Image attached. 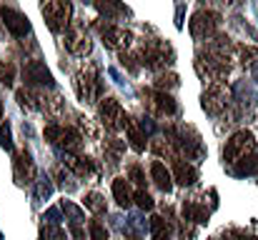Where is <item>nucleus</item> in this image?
Instances as JSON below:
<instances>
[{
  "label": "nucleus",
  "instance_id": "31",
  "mask_svg": "<svg viewBox=\"0 0 258 240\" xmlns=\"http://www.w3.org/2000/svg\"><path fill=\"white\" fill-rule=\"evenodd\" d=\"M236 50H238V60H241L243 65H248V63H256L258 50L253 48V45H238Z\"/></svg>",
  "mask_w": 258,
  "mask_h": 240
},
{
  "label": "nucleus",
  "instance_id": "21",
  "mask_svg": "<svg viewBox=\"0 0 258 240\" xmlns=\"http://www.w3.org/2000/svg\"><path fill=\"white\" fill-rule=\"evenodd\" d=\"M151 238L153 240H171V225L161 215L151 218Z\"/></svg>",
  "mask_w": 258,
  "mask_h": 240
},
{
  "label": "nucleus",
  "instance_id": "40",
  "mask_svg": "<svg viewBox=\"0 0 258 240\" xmlns=\"http://www.w3.org/2000/svg\"><path fill=\"white\" fill-rule=\"evenodd\" d=\"M71 233H73V238H76V240H83V238H86V233H83L81 223H71Z\"/></svg>",
  "mask_w": 258,
  "mask_h": 240
},
{
  "label": "nucleus",
  "instance_id": "44",
  "mask_svg": "<svg viewBox=\"0 0 258 240\" xmlns=\"http://www.w3.org/2000/svg\"><path fill=\"white\" fill-rule=\"evenodd\" d=\"M83 3H95V0H83Z\"/></svg>",
  "mask_w": 258,
  "mask_h": 240
},
{
  "label": "nucleus",
  "instance_id": "22",
  "mask_svg": "<svg viewBox=\"0 0 258 240\" xmlns=\"http://www.w3.org/2000/svg\"><path fill=\"white\" fill-rule=\"evenodd\" d=\"M125 133H128V143L133 145V150H138V153H141V150H146V145H148L146 140H148V138H146V135L141 133V128H138V125H136L133 120L128 123Z\"/></svg>",
  "mask_w": 258,
  "mask_h": 240
},
{
  "label": "nucleus",
  "instance_id": "34",
  "mask_svg": "<svg viewBox=\"0 0 258 240\" xmlns=\"http://www.w3.org/2000/svg\"><path fill=\"white\" fill-rule=\"evenodd\" d=\"M88 233H90V240H108V230H105V225H103V223H98V220H90Z\"/></svg>",
  "mask_w": 258,
  "mask_h": 240
},
{
  "label": "nucleus",
  "instance_id": "16",
  "mask_svg": "<svg viewBox=\"0 0 258 240\" xmlns=\"http://www.w3.org/2000/svg\"><path fill=\"white\" fill-rule=\"evenodd\" d=\"M173 180L178 185H193L198 180V170L190 165V163H183V160H175L173 165Z\"/></svg>",
  "mask_w": 258,
  "mask_h": 240
},
{
  "label": "nucleus",
  "instance_id": "18",
  "mask_svg": "<svg viewBox=\"0 0 258 240\" xmlns=\"http://www.w3.org/2000/svg\"><path fill=\"white\" fill-rule=\"evenodd\" d=\"M113 198H115V203H118L120 208H131V203H133V193H131L125 178H115V180H113Z\"/></svg>",
  "mask_w": 258,
  "mask_h": 240
},
{
  "label": "nucleus",
  "instance_id": "7",
  "mask_svg": "<svg viewBox=\"0 0 258 240\" xmlns=\"http://www.w3.org/2000/svg\"><path fill=\"white\" fill-rule=\"evenodd\" d=\"M218 25H221V15L216 10H198L193 18H190V35L196 40H211L216 33H218Z\"/></svg>",
  "mask_w": 258,
  "mask_h": 240
},
{
  "label": "nucleus",
  "instance_id": "39",
  "mask_svg": "<svg viewBox=\"0 0 258 240\" xmlns=\"http://www.w3.org/2000/svg\"><path fill=\"white\" fill-rule=\"evenodd\" d=\"M50 190H53V185H50L48 180H40V183H38V195H40V198H48Z\"/></svg>",
  "mask_w": 258,
  "mask_h": 240
},
{
  "label": "nucleus",
  "instance_id": "10",
  "mask_svg": "<svg viewBox=\"0 0 258 240\" xmlns=\"http://www.w3.org/2000/svg\"><path fill=\"white\" fill-rule=\"evenodd\" d=\"M0 20H3L5 30H8L10 35H15V38H23V35L30 33V23H28V18H25L20 10H15V8L3 5V8H0Z\"/></svg>",
  "mask_w": 258,
  "mask_h": 240
},
{
  "label": "nucleus",
  "instance_id": "38",
  "mask_svg": "<svg viewBox=\"0 0 258 240\" xmlns=\"http://www.w3.org/2000/svg\"><path fill=\"white\" fill-rule=\"evenodd\" d=\"M226 240H256V238L246 235L243 230H228V233H226Z\"/></svg>",
  "mask_w": 258,
  "mask_h": 240
},
{
  "label": "nucleus",
  "instance_id": "35",
  "mask_svg": "<svg viewBox=\"0 0 258 240\" xmlns=\"http://www.w3.org/2000/svg\"><path fill=\"white\" fill-rule=\"evenodd\" d=\"M0 148L13 150V138H10V125L8 123H0Z\"/></svg>",
  "mask_w": 258,
  "mask_h": 240
},
{
  "label": "nucleus",
  "instance_id": "26",
  "mask_svg": "<svg viewBox=\"0 0 258 240\" xmlns=\"http://www.w3.org/2000/svg\"><path fill=\"white\" fill-rule=\"evenodd\" d=\"M258 170V155L256 153H251V155H246L243 160H238L236 163V175H251V173H256Z\"/></svg>",
  "mask_w": 258,
  "mask_h": 240
},
{
  "label": "nucleus",
  "instance_id": "23",
  "mask_svg": "<svg viewBox=\"0 0 258 240\" xmlns=\"http://www.w3.org/2000/svg\"><path fill=\"white\" fill-rule=\"evenodd\" d=\"M151 148H153V153H156V155H166V158H171V160H175V155H178V150H175V145H173L171 140L153 138Z\"/></svg>",
  "mask_w": 258,
  "mask_h": 240
},
{
  "label": "nucleus",
  "instance_id": "9",
  "mask_svg": "<svg viewBox=\"0 0 258 240\" xmlns=\"http://www.w3.org/2000/svg\"><path fill=\"white\" fill-rule=\"evenodd\" d=\"M66 48H68V53L71 55H76V58H86L88 53L93 50V40H90V35H88L86 25H73V28H68V33H66Z\"/></svg>",
  "mask_w": 258,
  "mask_h": 240
},
{
  "label": "nucleus",
  "instance_id": "2",
  "mask_svg": "<svg viewBox=\"0 0 258 240\" xmlns=\"http://www.w3.org/2000/svg\"><path fill=\"white\" fill-rule=\"evenodd\" d=\"M231 100H233V93L226 80H213L201 95V105L208 115H221L231 105Z\"/></svg>",
  "mask_w": 258,
  "mask_h": 240
},
{
  "label": "nucleus",
  "instance_id": "19",
  "mask_svg": "<svg viewBox=\"0 0 258 240\" xmlns=\"http://www.w3.org/2000/svg\"><path fill=\"white\" fill-rule=\"evenodd\" d=\"M95 8H98V13H100V15H105L108 20L120 18V15H125V13H128L118 0H95Z\"/></svg>",
  "mask_w": 258,
  "mask_h": 240
},
{
  "label": "nucleus",
  "instance_id": "42",
  "mask_svg": "<svg viewBox=\"0 0 258 240\" xmlns=\"http://www.w3.org/2000/svg\"><path fill=\"white\" fill-rule=\"evenodd\" d=\"M253 78L258 80V63H256V65H253Z\"/></svg>",
  "mask_w": 258,
  "mask_h": 240
},
{
  "label": "nucleus",
  "instance_id": "4",
  "mask_svg": "<svg viewBox=\"0 0 258 240\" xmlns=\"http://www.w3.org/2000/svg\"><path fill=\"white\" fill-rule=\"evenodd\" d=\"M45 140H48L50 145L66 150L68 155H71V153H78L81 145H83V135H81L76 128H71V125H55V123L45 128Z\"/></svg>",
  "mask_w": 258,
  "mask_h": 240
},
{
  "label": "nucleus",
  "instance_id": "30",
  "mask_svg": "<svg viewBox=\"0 0 258 240\" xmlns=\"http://www.w3.org/2000/svg\"><path fill=\"white\" fill-rule=\"evenodd\" d=\"M13 80H15V65H13L10 60L0 63V83H3L5 88H10V85H13Z\"/></svg>",
  "mask_w": 258,
  "mask_h": 240
},
{
  "label": "nucleus",
  "instance_id": "8",
  "mask_svg": "<svg viewBox=\"0 0 258 240\" xmlns=\"http://www.w3.org/2000/svg\"><path fill=\"white\" fill-rule=\"evenodd\" d=\"M98 115L108 130H125L131 123V118L125 115V110L120 108V103L115 98H103V103L98 105Z\"/></svg>",
  "mask_w": 258,
  "mask_h": 240
},
{
  "label": "nucleus",
  "instance_id": "36",
  "mask_svg": "<svg viewBox=\"0 0 258 240\" xmlns=\"http://www.w3.org/2000/svg\"><path fill=\"white\" fill-rule=\"evenodd\" d=\"M128 178H131L138 188H143V183H146V175H143L141 165H131V168H128Z\"/></svg>",
  "mask_w": 258,
  "mask_h": 240
},
{
  "label": "nucleus",
  "instance_id": "3",
  "mask_svg": "<svg viewBox=\"0 0 258 240\" xmlns=\"http://www.w3.org/2000/svg\"><path fill=\"white\" fill-rule=\"evenodd\" d=\"M43 18L50 33H68L71 18H73V3L71 0H50L43 5Z\"/></svg>",
  "mask_w": 258,
  "mask_h": 240
},
{
  "label": "nucleus",
  "instance_id": "12",
  "mask_svg": "<svg viewBox=\"0 0 258 240\" xmlns=\"http://www.w3.org/2000/svg\"><path fill=\"white\" fill-rule=\"evenodd\" d=\"M98 30H100V35H103V43L108 45V48H113V50H125L128 45H131V40H133V33L131 30H125V28H118V25H103V23H98Z\"/></svg>",
  "mask_w": 258,
  "mask_h": 240
},
{
  "label": "nucleus",
  "instance_id": "13",
  "mask_svg": "<svg viewBox=\"0 0 258 240\" xmlns=\"http://www.w3.org/2000/svg\"><path fill=\"white\" fill-rule=\"evenodd\" d=\"M148 108H151V113H156V115H161V118L178 113V103L173 100L171 93H163V90L148 93Z\"/></svg>",
  "mask_w": 258,
  "mask_h": 240
},
{
  "label": "nucleus",
  "instance_id": "17",
  "mask_svg": "<svg viewBox=\"0 0 258 240\" xmlns=\"http://www.w3.org/2000/svg\"><path fill=\"white\" fill-rule=\"evenodd\" d=\"M151 178H153V183L163 190V193H171V188H173V175L166 170V165L163 163H153L151 165Z\"/></svg>",
  "mask_w": 258,
  "mask_h": 240
},
{
  "label": "nucleus",
  "instance_id": "25",
  "mask_svg": "<svg viewBox=\"0 0 258 240\" xmlns=\"http://www.w3.org/2000/svg\"><path fill=\"white\" fill-rule=\"evenodd\" d=\"M83 205H86L90 213H95V215H103L108 208H105V200H103V195L100 193H88L86 200H83Z\"/></svg>",
  "mask_w": 258,
  "mask_h": 240
},
{
  "label": "nucleus",
  "instance_id": "32",
  "mask_svg": "<svg viewBox=\"0 0 258 240\" xmlns=\"http://www.w3.org/2000/svg\"><path fill=\"white\" fill-rule=\"evenodd\" d=\"M120 63L131 70V73H138L141 70V58H138V53H120Z\"/></svg>",
  "mask_w": 258,
  "mask_h": 240
},
{
  "label": "nucleus",
  "instance_id": "28",
  "mask_svg": "<svg viewBox=\"0 0 258 240\" xmlns=\"http://www.w3.org/2000/svg\"><path fill=\"white\" fill-rule=\"evenodd\" d=\"M156 88L163 90V93H168V90H173V88H178V75H175V73H161L158 80H156Z\"/></svg>",
  "mask_w": 258,
  "mask_h": 240
},
{
  "label": "nucleus",
  "instance_id": "15",
  "mask_svg": "<svg viewBox=\"0 0 258 240\" xmlns=\"http://www.w3.org/2000/svg\"><path fill=\"white\" fill-rule=\"evenodd\" d=\"M208 215H211V210L203 203H198V200H188L183 205V220H190V223L203 225V223H208Z\"/></svg>",
  "mask_w": 258,
  "mask_h": 240
},
{
  "label": "nucleus",
  "instance_id": "14",
  "mask_svg": "<svg viewBox=\"0 0 258 240\" xmlns=\"http://www.w3.org/2000/svg\"><path fill=\"white\" fill-rule=\"evenodd\" d=\"M13 168H15V180H18L20 185H30V183H35V165H33V160H30V155H28V150H23V153L15 155Z\"/></svg>",
  "mask_w": 258,
  "mask_h": 240
},
{
  "label": "nucleus",
  "instance_id": "24",
  "mask_svg": "<svg viewBox=\"0 0 258 240\" xmlns=\"http://www.w3.org/2000/svg\"><path fill=\"white\" fill-rule=\"evenodd\" d=\"M103 150H105V155L110 158V163H118V160H120V153L125 150V143H123V140H115V138H108V140L103 143Z\"/></svg>",
  "mask_w": 258,
  "mask_h": 240
},
{
  "label": "nucleus",
  "instance_id": "37",
  "mask_svg": "<svg viewBox=\"0 0 258 240\" xmlns=\"http://www.w3.org/2000/svg\"><path fill=\"white\" fill-rule=\"evenodd\" d=\"M180 238L193 240V225H190V220H183V225H180Z\"/></svg>",
  "mask_w": 258,
  "mask_h": 240
},
{
  "label": "nucleus",
  "instance_id": "6",
  "mask_svg": "<svg viewBox=\"0 0 258 240\" xmlns=\"http://www.w3.org/2000/svg\"><path fill=\"white\" fill-rule=\"evenodd\" d=\"M73 85H76V93H78V98H81L83 103H95V100L100 98V93H103L100 78H98V73H95L93 65H88V68H83V70H78V73H76V80H73Z\"/></svg>",
  "mask_w": 258,
  "mask_h": 240
},
{
  "label": "nucleus",
  "instance_id": "5",
  "mask_svg": "<svg viewBox=\"0 0 258 240\" xmlns=\"http://www.w3.org/2000/svg\"><path fill=\"white\" fill-rule=\"evenodd\" d=\"M253 150H256L253 135H251L248 130H238V133H233L231 140L226 143V148H223V160H226L228 165H236L238 160H243L246 155H251Z\"/></svg>",
  "mask_w": 258,
  "mask_h": 240
},
{
  "label": "nucleus",
  "instance_id": "29",
  "mask_svg": "<svg viewBox=\"0 0 258 240\" xmlns=\"http://www.w3.org/2000/svg\"><path fill=\"white\" fill-rule=\"evenodd\" d=\"M60 210L71 218V223H81V220H83V210H81L78 205H73L71 200H63V203H60Z\"/></svg>",
  "mask_w": 258,
  "mask_h": 240
},
{
  "label": "nucleus",
  "instance_id": "20",
  "mask_svg": "<svg viewBox=\"0 0 258 240\" xmlns=\"http://www.w3.org/2000/svg\"><path fill=\"white\" fill-rule=\"evenodd\" d=\"M68 168L78 175H93L95 173V163L90 158H81V155H68Z\"/></svg>",
  "mask_w": 258,
  "mask_h": 240
},
{
  "label": "nucleus",
  "instance_id": "43",
  "mask_svg": "<svg viewBox=\"0 0 258 240\" xmlns=\"http://www.w3.org/2000/svg\"><path fill=\"white\" fill-rule=\"evenodd\" d=\"M0 120H3V100H0Z\"/></svg>",
  "mask_w": 258,
  "mask_h": 240
},
{
  "label": "nucleus",
  "instance_id": "41",
  "mask_svg": "<svg viewBox=\"0 0 258 240\" xmlns=\"http://www.w3.org/2000/svg\"><path fill=\"white\" fill-rule=\"evenodd\" d=\"M221 3H223V5H238L241 0H221Z\"/></svg>",
  "mask_w": 258,
  "mask_h": 240
},
{
  "label": "nucleus",
  "instance_id": "27",
  "mask_svg": "<svg viewBox=\"0 0 258 240\" xmlns=\"http://www.w3.org/2000/svg\"><path fill=\"white\" fill-rule=\"evenodd\" d=\"M133 203H136L141 210H151V208H153V198H151V193H148L146 188H138V190L133 193Z\"/></svg>",
  "mask_w": 258,
  "mask_h": 240
},
{
  "label": "nucleus",
  "instance_id": "1",
  "mask_svg": "<svg viewBox=\"0 0 258 240\" xmlns=\"http://www.w3.org/2000/svg\"><path fill=\"white\" fill-rule=\"evenodd\" d=\"M138 58H141V65L153 68V70H163V68L171 65L175 55H173V48L163 40H143Z\"/></svg>",
  "mask_w": 258,
  "mask_h": 240
},
{
  "label": "nucleus",
  "instance_id": "33",
  "mask_svg": "<svg viewBox=\"0 0 258 240\" xmlns=\"http://www.w3.org/2000/svg\"><path fill=\"white\" fill-rule=\"evenodd\" d=\"M43 240H66V233L58 228V223H45L43 225Z\"/></svg>",
  "mask_w": 258,
  "mask_h": 240
},
{
  "label": "nucleus",
  "instance_id": "11",
  "mask_svg": "<svg viewBox=\"0 0 258 240\" xmlns=\"http://www.w3.org/2000/svg\"><path fill=\"white\" fill-rule=\"evenodd\" d=\"M23 78L28 88H53V75L40 60H30L23 65Z\"/></svg>",
  "mask_w": 258,
  "mask_h": 240
}]
</instances>
